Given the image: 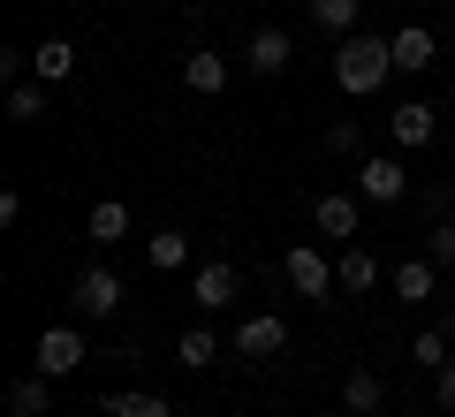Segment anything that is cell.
Segmentation results:
<instances>
[{
    "mask_svg": "<svg viewBox=\"0 0 455 417\" xmlns=\"http://www.w3.org/2000/svg\"><path fill=\"white\" fill-rule=\"evenodd\" d=\"M387 76H395V46H387V38H372V31H349V38L334 46V84H341L349 99H372Z\"/></svg>",
    "mask_w": 455,
    "mask_h": 417,
    "instance_id": "cell-1",
    "label": "cell"
},
{
    "mask_svg": "<svg viewBox=\"0 0 455 417\" xmlns=\"http://www.w3.org/2000/svg\"><path fill=\"white\" fill-rule=\"evenodd\" d=\"M68 311H76V319H114V311H122V273L84 266L76 281H68Z\"/></svg>",
    "mask_w": 455,
    "mask_h": 417,
    "instance_id": "cell-2",
    "label": "cell"
},
{
    "mask_svg": "<svg viewBox=\"0 0 455 417\" xmlns=\"http://www.w3.org/2000/svg\"><path fill=\"white\" fill-rule=\"evenodd\" d=\"M289 289L304 296V304H326V296H334V258L319 251V243H289Z\"/></svg>",
    "mask_w": 455,
    "mask_h": 417,
    "instance_id": "cell-3",
    "label": "cell"
},
{
    "mask_svg": "<svg viewBox=\"0 0 455 417\" xmlns=\"http://www.w3.org/2000/svg\"><path fill=\"white\" fill-rule=\"evenodd\" d=\"M357 197H364V205H403V197H410V167L395 160V152L357 160Z\"/></svg>",
    "mask_w": 455,
    "mask_h": 417,
    "instance_id": "cell-4",
    "label": "cell"
},
{
    "mask_svg": "<svg viewBox=\"0 0 455 417\" xmlns=\"http://www.w3.org/2000/svg\"><path fill=\"white\" fill-rule=\"evenodd\" d=\"M311 228H319L326 243H357V228H364V197H357V190H326L319 205H311Z\"/></svg>",
    "mask_w": 455,
    "mask_h": 417,
    "instance_id": "cell-5",
    "label": "cell"
},
{
    "mask_svg": "<svg viewBox=\"0 0 455 417\" xmlns=\"http://www.w3.org/2000/svg\"><path fill=\"white\" fill-rule=\"evenodd\" d=\"M281 349H289V319H274V311H259V319L235 326V357H243V365H274Z\"/></svg>",
    "mask_w": 455,
    "mask_h": 417,
    "instance_id": "cell-6",
    "label": "cell"
},
{
    "mask_svg": "<svg viewBox=\"0 0 455 417\" xmlns=\"http://www.w3.org/2000/svg\"><path fill=\"white\" fill-rule=\"evenodd\" d=\"M235 289H243V273L228 266V258H205V266L190 273V304L197 311H228V304H235Z\"/></svg>",
    "mask_w": 455,
    "mask_h": 417,
    "instance_id": "cell-7",
    "label": "cell"
},
{
    "mask_svg": "<svg viewBox=\"0 0 455 417\" xmlns=\"http://www.w3.org/2000/svg\"><path fill=\"white\" fill-rule=\"evenodd\" d=\"M31 365L46 372V380H68V372L84 365V334H76V326H46L38 349H31Z\"/></svg>",
    "mask_w": 455,
    "mask_h": 417,
    "instance_id": "cell-8",
    "label": "cell"
},
{
    "mask_svg": "<svg viewBox=\"0 0 455 417\" xmlns=\"http://www.w3.org/2000/svg\"><path fill=\"white\" fill-rule=\"evenodd\" d=\"M433 129H440V114L425 107V99H403V107L387 114V137H395V152H425V145H433Z\"/></svg>",
    "mask_w": 455,
    "mask_h": 417,
    "instance_id": "cell-9",
    "label": "cell"
},
{
    "mask_svg": "<svg viewBox=\"0 0 455 417\" xmlns=\"http://www.w3.org/2000/svg\"><path fill=\"white\" fill-rule=\"evenodd\" d=\"M289 61H296L289 31H281V23H259V31H251V46H243V68H251V76H281Z\"/></svg>",
    "mask_w": 455,
    "mask_h": 417,
    "instance_id": "cell-10",
    "label": "cell"
},
{
    "mask_svg": "<svg viewBox=\"0 0 455 417\" xmlns=\"http://www.w3.org/2000/svg\"><path fill=\"white\" fill-rule=\"evenodd\" d=\"M334 289H341V296H372V289H379V258L364 251V243H341V258H334Z\"/></svg>",
    "mask_w": 455,
    "mask_h": 417,
    "instance_id": "cell-11",
    "label": "cell"
},
{
    "mask_svg": "<svg viewBox=\"0 0 455 417\" xmlns=\"http://www.w3.org/2000/svg\"><path fill=\"white\" fill-rule=\"evenodd\" d=\"M387 46H395V68H410V76H425V68L440 61V38L425 31V23H403V31H395Z\"/></svg>",
    "mask_w": 455,
    "mask_h": 417,
    "instance_id": "cell-12",
    "label": "cell"
},
{
    "mask_svg": "<svg viewBox=\"0 0 455 417\" xmlns=\"http://www.w3.org/2000/svg\"><path fill=\"white\" fill-rule=\"evenodd\" d=\"M433 289H440V266L425 251H410L403 266H395V296H403V304H433Z\"/></svg>",
    "mask_w": 455,
    "mask_h": 417,
    "instance_id": "cell-13",
    "label": "cell"
},
{
    "mask_svg": "<svg viewBox=\"0 0 455 417\" xmlns=\"http://www.w3.org/2000/svg\"><path fill=\"white\" fill-rule=\"evenodd\" d=\"M31 76L46 84V92L68 84V76H76V46H68V38H38V46H31Z\"/></svg>",
    "mask_w": 455,
    "mask_h": 417,
    "instance_id": "cell-14",
    "label": "cell"
},
{
    "mask_svg": "<svg viewBox=\"0 0 455 417\" xmlns=\"http://www.w3.org/2000/svg\"><path fill=\"white\" fill-rule=\"evenodd\" d=\"M182 84H190L197 99H220V92H228V53H212V46H197L190 61H182Z\"/></svg>",
    "mask_w": 455,
    "mask_h": 417,
    "instance_id": "cell-15",
    "label": "cell"
},
{
    "mask_svg": "<svg viewBox=\"0 0 455 417\" xmlns=\"http://www.w3.org/2000/svg\"><path fill=\"white\" fill-rule=\"evenodd\" d=\"M84 236L92 243H122L130 236V205H122V197H99V205L84 213Z\"/></svg>",
    "mask_w": 455,
    "mask_h": 417,
    "instance_id": "cell-16",
    "label": "cell"
},
{
    "mask_svg": "<svg viewBox=\"0 0 455 417\" xmlns=\"http://www.w3.org/2000/svg\"><path fill=\"white\" fill-rule=\"evenodd\" d=\"M46 402H53V380H46V372H23V380L8 387V417H46Z\"/></svg>",
    "mask_w": 455,
    "mask_h": 417,
    "instance_id": "cell-17",
    "label": "cell"
},
{
    "mask_svg": "<svg viewBox=\"0 0 455 417\" xmlns=\"http://www.w3.org/2000/svg\"><path fill=\"white\" fill-rule=\"evenodd\" d=\"M145 266L152 273H182L190 266V236H182V228H160V236L145 243Z\"/></svg>",
    "mask_w": 455,
    "mask_h": 417,
    "instance_id": "cell-18",
    "label": "cell"
},
{
    "mask_svg": "<svg viewBox=\"0 0 455 417\" xmlns=\"http://www.w3.org/2000/svg\"><path fill=\"white\" fill-rule=\"evenodd\" d=\"M379 402H387V387H379V372H349V380H341V410H349V417H372Z\"/></svg>",
    "mask_w": 455,
    "mask_h": 417,
    "instance_id": "cell-19",
    "label": "cell"
},
{
    "mask_svg": "<svg viewBox=\"0 0 455 417\" xmlns=\"http://www.w3.org/2000/svg\"><path fill=\"white\" fill-rule=\"evenodd\" d=\"M99 410H107V417H175L160 395H145V387H122V395H107Z\"/></svg>",
    "mask_w": 455,
    "mask_h": 417,
    "instance_id": "cell-20",
    "label": "cell"
},
{
    "mask_svg": "<svg viewBox=\"0 0 455 417\" xmlns=\"http://www.w3.org/2000/svg\"><path fill=\"white\" fill-rule=\"evenodd\" d=\"M175 357H182V365H190V372H205V365H220V334H212V326H190V334L175 341Z\"/></svg>",
    "mask_w": 455,
    "mask_h": 417,
    "instance_id": "cell-21",
    "label": "cell"
},
{
    "mask_svg": "<svg viewBox=\"0 0 455 417\" xmlns=\"http://www.w3.org/2000/svg\"><path fill=\"white\" fill-rule=\"evenodd\" d=\"M8 122H46V84H8Z\"/></svg>",
    "mask_w": 455,
    "mask_h": 417,
    "instance_id": "cell-22",
    "label": "cell"
},
{
    "mask_svg": "<svg viewBox=\"0 0 455 417\" xmlns=\"http://www.w3.org/2000/svg\"><path fill=\"white\" fill-rule=\"evenodd\" d=\"M357 8H364V0H311V23L349 38V31H357Z\"/></svg>",
    "mask_w": 455,
    "mask_h": 417,
    "instance_id": "cell-23",
    "label": "cell"
},
{
    "mask_svg": "<svg viewBox=\"0 0 455 417\" xmlns=\"http://www.w3.org/2000/svg\"><path fill=\"white\" fill-rule=\"evenodd\" d=\"M448 349H455V341H448V326H425V334L410 341V357H418V372H440V365H448Z\"/></svg>",
    "mask_w": 455,
    "mask_h": 417,
    "instance_id": "cell-24",
    "label": "cell"
},
{
    "mask_svg": "<svg viewBox=\"0 0 455 417\" xmlns=\"http://www.w3.org/2000/svg\"><path fill=\"white\" fill-rule=\"evenodd\" d=\"M425 258H433V266H455V213L425 228Z\"/></svg>",
    "mask_w": 455,
    "mask_h": 417,
    "instance_id": "cell-25",
    "label": "cell"
},
{
    "mask_svg": "<svg viewBox=\"0 0 455 417\" xmlns=\"http://www.w3.org/2000/svg\"><path fill=\"white\" fill-rule=\"evenodd\" d=\"M326 152L357 160V152H364V129H357V122H334V129H326Z\"/></svg>",
    "mask_w": 455,
    "mask_h": 417,
    "instance_id": "cell-26",
    "label": "cell"
},
{
    "mask_svg": "<svg viewBox=\"0 0 455 417\" xmlns=\"http://www.w3.org/2000/svg\"><path fill=\"white\" fill-rule=\"evenodd\" d=\"M433 395H440V410H455V357L433 372Z\"/></svg>",
    "mask_w": 455,
    "mask_h": 417,
    "instance_id": "cell-27",
    "label": "cell"
},
{
    "mask_svg": "<svg viewBox=\"0 0 455 417\" xmlns=\"http://www.w3.org/2000/svg\"><path fill=\"white\" fill-rule=\"evenodd\" d=\"M448 341H455V311H448Z\"/></svg>",
    "mask_w": 455,
    "mask_h": 417,
    "instance_id": "cell-28",
    "label": "cell"
},
{
    "mask_svg": "<svg viewBox=\"0 0 455 417\" xmlns=\"http://www.w3.org/2000/svg\"><path fill=\"white\" fill-rule=\"evenodd\" d=\"M122 8H130V0H122Z\"/></svg>",
    "mask_w": 455,
    "mask_h": 417,
    "instance_id": "cell-29",
    "label": "cell"
},
{
    "mask_svg": "<svg viewBox=\"0 0 455 417\" xmlns=\"http://www.w3.org/2000/svg\"><path fill=\"white\" fill-rule=\"evenodd\" d=\"M259 8H266V0H259Z\"/></svg>",
    "mask_w": 455,
    "mask_h": 417,
    "instance_id": "cell-30",
    "label": "cell"
},
{
    "mask_svg": "<svg viewBox=\"0 0 455 417\" xmlns=\"http://www.w3.org/2000/svg\"><path fill=\"white\" fill-rule=\"evenodd\" d=\"M448 76H455V68H448Z\"/></svg>",
    "mask_w": 455,
    "mask_h": 417,
    "instance_id": "cell-31",
    "label": "cell"
},
{
    "mask_svg": "<svg viewBox=\"0 0 455 417\" xmlns=\"http://www.w3.org/2000/svg\"><path fill=\"white\" fill-rule=\"evenodd\" d=\"M410 417H418V410H410Z\"/></svg>",
    "mask_w": 455,
    "mask_h": 417,
    "instance_id": "cell-32",
    "label": "cell"
}]
</instances>
